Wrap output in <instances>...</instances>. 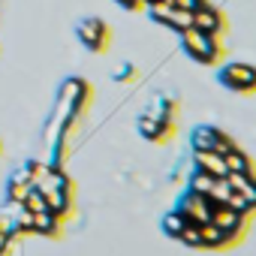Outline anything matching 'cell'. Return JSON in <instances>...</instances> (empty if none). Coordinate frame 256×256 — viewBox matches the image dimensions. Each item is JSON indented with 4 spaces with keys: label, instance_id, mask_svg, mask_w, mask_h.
I'll return each mask as SVG.
<instances>
[{
    "label": "cell",
    "instance_id": "obj_1",
    "mask_svg": "<svg viewBox=\"0 0 256 256\" xmlns=\"http://www.w3.org/2000/svg\"><path fill=\"white\" fill-rule=\"evenodd\" d=\"M178 36H181L184 52H187L196 64H202V66H214V64H220V60H223V46H220V36L202 34L199 28H187V30H181Z\"/></svg>",
    "mask_w": 256,
    "mask_h": 256
},
{
    "label": "cell",
    "instance_id": "obj_2",
    "mask_svg": "<svg viewBox=\"0 0 256 256\" xmlns=\"http://www.w3.org/2000/svg\"><path fill=\"white\" fill-rule=\"evenodd\" d=\"M217 82H220L223 88L235 90V94H256V66L241 64V60L223 64L220 72H217Z\"/></svg>",
    "mask_w": 256,
    "mask_h": 256
},
{
    "label": "cell",
    "instance_id": "obj_3",
    "mask_svg": "<svg viewBox=\"0 0 256 256\" xmlns=\"http://www.w3.org/2000/svg\"><path fill=\"white\" fill-rule=\"evenodd\" d=\"M211 223L229 238V244L235 241V238H241L244 235V229H247V217L244 214H238V211H232V208H226V205H217V208H211Z\"/></svg>",
    "mask_w": 256,
    "mask_h": 256
},
{
    "label": "cell",
    "instance_id": "obj_4",
    "mask_svg": "<svg viewBox=\"0 0 256 256\" xmlns=\"http://www.w3.org/2000/svg\"><path fill=\"white\" fill-rule=\"evenodd\" d=\"M193 28H199L202 34H211V36H223L226 34V16L223 10H217L214 4H205L199 10H193Z\"/></svg>",
    "mask_w": 256,
    "mask_h": 256
},
{
    "label": "cell",
    "instance_id": "obj_5",
    "mask_svg": "<svg viewBox=\"0 0 256 256\" xmlns=\"http://www.w3.org/2000/svg\"><path fill=\"white\" fill-rule=\"evenodd\" d=\"M178 211L187 217V223H196V226L211 223V205H208V199H205L202 193L187 190V193L178 199Z\"/></svg>",
    "mask_w": 256,
    "mask_h": 256
},
{
    "label": "cell",
    "instance_id": "obj_6",
    "mask_svg": "<svg viewBox=\"0 0 256 256\" xmlns=\"http://www.w3.org/2000/svg\"><path fill=\"white\" fill-rule=\"evenodd\" d=\"M78 40H82L90 52H102V48L108 46V28H106V22H100V18H84V22L78 24Z\"/></svg>",
    "mask_w": 256,
    "mask_h": 256
},
{
    "label": "cell",
    "instance_id": "obj_7",
    "mask_svg": "<svg viewBox=\"0 0 256 256\" xmlns=\"http://www.w3.org/2000/svg\"><path fill=\"white\" fill-rule=\"evenodd\" d=\"M193 169H202V172H208L211 178H226V175H229L226 157L217 154V151H193Z\"/></svg>",
    "mask_w": 256,
    "mask_h": 256
},
{
    "label": "cell",
    "instance_id": "obj_8",
    "mask_svg": "<svg viewBox=\"0 0 256 256\" xmlns=\"http://www.w3.org/2000/svg\"><path fill=\"white\" fill-rule=\"evenodd\" d=\"M139 133H142L145 139H151V142H163L166 136H172V124H163V120L145 114V118L139 120Z\"/></svg>",
    "mask_w": 256,
    "mask_h": 256
},
{
    "label": "cell",
    "instance_id": "obj_9",
    "mask_svg": "<svg viewBox=\"0 0 256 256\" xmlns=\"http://www.w3.org/2000/svg\"><path fill=\"white\" fill-rule=\"evenodd\" d=\"M217 126H196L193 130V151H217ZM220 154V151H217Z\"/></svg>",
    "mask_w": 256,
    "mask_h": 256
},
{
    "label": "cell",
    "instance_id": "obj_10",
    "mask_svg": "<svg viewBox=\"0 0 256 256\" xmlns=\"http://www.w3.org/2000/svg\"><path fill=\"white\" fill-rule=\"evenodd\" d=\"M223 157H226V166H229V172H238V175L256 178V169H253L250 157H247L241 148H235V151H229V154H223Z\"/></svg>",
    "mask_w": 256,
    "mask_h": 256
},
{
    "label": "cell",
    "instance_id": "obj_11",
    "mask_svg": "<svg viewBox=\"0 0 256 256\" xmlns=\"http://www.w3.org/2000/svg\"><path fill=\"white\" fill-rule=\"evenodd\" d=\"M199 232H202V247L205 250H220V247H229V238L214 226V223H202L199 226Z\"/></svg>",
    "mask_w": 256,
    "mask_h": 256
},
{
    "label": "cell",
    "instance_id": "obj_12",
    "mask_svg": "<svg viewBox=\"0 0 256 256\" xmlns=\"http://www.w3.org/2000/svg\"><path fill=\"white\" fill-rule=\"evenodd\" d=\"M46 208L58 217H64L70 211V190H46Z\"/></svg>",
    "mask_w": 256,
    "mask_h": 256
},
{
    "label": "cell",
    "instance_id": "obj_13",
    "mask_svg": "<svg viewBox=\"0 0 256 256\" xmlns=\"http://www.w3.org/2000/svg\"><path fill=\"white\" fill-rule=\"evenodd\" d=\"M30 190H34V184H30V175H28V169H24V172H18V175L12 178V184H10V199H12L16 205H22Z\"/></svg>",
    "mask_w": 256,
    "mask_h": 256
},
{
    "label": "cell",
    "instance_id": "obj_14",
    "mask_svg": "<svg viewBox=\"0 0 256 256\" xmlns=\"http://www.w3.org/2000/svg\"><path fill=\"white\" fill-rule=\"evenodd\" d=\"M58 223H60V217L52 214V211L34 214V232H36V235H54V232H58Z\"/></svg>",
    "mask_w": 256,
    "mask_h": 256
},
{
    "label": "cell",
    "instance_id": "obj_15",
    "mask_svg": "<svg viewBox=\"0 0 256 256\" xmlns=\"http://www.w3.org/2000/svg\"><path fill=\"white\" fill-rule=\"evenodd\" d=\"M229 193H232V187H229V181L226 178H214V184H211V190H208V205L211 208H217V205H226V199H229Z\"/></svg>",
    "mask_w": 256,
    "mask_h": 256
},
{
    "label": "cell",
    "instance_id": "obj_16",
    "mask_svg": "<svg viewBox=\"0 0 256 256\" xmlns=\"http://www.w3.org/2000/svg\"><path fill=\"white\" fill-rule=\"evenodd\" d=\"M184 226H187V217H184L178 208H175V211H169V214L163 217V232H166L169 238H178Z\"/></svg>",
    "mask_w": 256,
    "mask_h": 256
},
{
    "label": "cell",
    "instance_id": "obj_17",
    "mask_svg": "<svg viewBox=\"0 0 256 256\" xmlns=\"http://www.w3.org/2000/svg\"><path fill=\"white\" fill-rule=\"evenodd\" d=\"M211 184H214V178H211L208 172H202V169H193V175H190V187H187V190H193V193H202V196H208Z\"/></svg>",
    "mask_w": 256,
    "mask_h": 256
},
{
    "label": "cell",
    "instance_id": "obj_18",
    "mask_svg": "<svg viewBox=\"0 0 256 256\" xmlns=\"http://www.w3.org/2000/svg\"><path fill=\"white\" fill-rule=\"evenodd\" d=\"M22 208H24V211H30V214H40V211H48V208H46V196H42V193H40L36 187H34V190H30V193L24 196V202H22Z\"/></svg>",
    "mask_w": 256,
    "mask_h": 256
},
{
    "label": "cell",
    "instance_id": "obj_19",
    "mask_svg": "<svg viewBox=\"0 0 256 256\" xmlns=\"http://www.w3.org/2000/svg\"><path fill=\"white\" fill-rule=\"evenodd\" d=\"M175 241H181V244H187V247H202V232H199L196 223H187Z\"/></svg>",
    "mask_w": 256,
    "mask_h": 256
},
{
    "label": "cell",
    "instance_id": "obj_20",
    "mask_svg": "<svg viewBox=\"0 0 256 256\" xmlns=\"http://www.w3.org/2000/svg\"><path fill=\"white\" fill-rule=\"evenodd\" d=\"M226 208H232V211H238V214L250 217V208H247V202H244V196H241L238 190H232V193H229V199H226Z\"/></svg>",
    "mask_w": 256,
    "mask_h": 256
},
{
    "label": "cell",
    "instance_id": "obj_21",
    "mask_svg": "<svg viewBox=\"0 0 256 256\" xmlns=\"http://www.w3.org/2000/svg\"><path fill=\"white\" fill-rule=\"evenodd\" d=\"M172 4H175L178 10H190V12H193V10H199V6L205 4V0H172Z\"/></svg>",
    "mask_w": 256,
    "mask_h": 256
},
{
    "label": "cell",
    "instance_id": "obj_22",
    "mask_svg": "<svg viewBox=\"0 0 256 256\" xmlns=\"http://www.w3.org/2000/svg\"><path fill=\"white\" fill-rule=\"evenodd\" d=\"M118 82H130L133 78V66H124V70H118V76H114Z\"/></svg>",
    "mask_w": 256,
    "mask_h": 256
},
{
    "label": "cell",
    "instance_id": "obj_23",
    "mask_svg": "<svg viewBox=\"0 0 256 256\" xmlns=\"http://www.w3.org/2000/svg\"><path fill=\"white\" fill-rule=\"evenodd\" d=\"M118 4H120V6H124V10H126V4H130V0H118Z\"/></svg>",
    "mask_w": 256,
    "mask_h": 256
},
{
    "label": "cell",
    "instance_id": "obj_24",
    "mask_svg": "<svg viewBox=\"0 0 256 256\" xmlns=\"http://www.w3.org/2000/svg\"><path fill=\"white\" fill-rule=\"evenodd\" d=\"M145 4H154V0H145Z\"/></svg>",
    "mask_w": 256,
    "mask_h": 256
}]
</instances>
